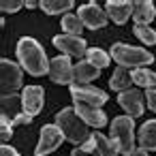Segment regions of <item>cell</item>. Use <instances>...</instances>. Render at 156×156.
I'll list each match as a JSON object with an SVG mask.
<instances>
[{
	"label": "cell",
	"mask_w": 156,
	"mask_h": 156,
	"mask_svg": "<svg viewBox=\"0 0 156 156\" xmlns=\"http://www.w3.org/2000/svg\"><path fill=\"white\" fill-rule=\"evenodd\" d=\"M135 34L145 45H154L156 43V30H152L150 26H135Z\"/></svg>",
	"instance_id": "25"
},
{
	"label": "cell",
	"mask_w": 156,
	"mask_h": 156,
	"mask_svg": "<svg viewBox=\"0 0 156 156\" xmlns=\"http://www.w3.org/2000/svg\"><path fill=\"white\" fill-rule=\"evenodd\" d=\"M0 86H2V94H15L24 86V73L22 66L9 58L0 60Z\"/></svg>",
	"instance_id": "5"
},
{
	"label": "cell",
	"mask_w": 156,
	"mask_h": 156,
	"mask_svg": "<svg viewBox=\"0 0 156 156\" xmlns=\"http://www.w3.org/2000/svg\"><path fill=\"white\" fill-rule=\"evenodd\" d=\"M86 60H88V62H92V64H94V66H98V69L109 66V54H107V51H103V49H98V47H90V49H88Z\"/></svg>",
	"instance_id": "24"
},
{
	"label": "cell",
	"mask_w": 156,
	"mask_h": 156,
	"mask_svg": "<svg viewBox=\"0 0 156 156\" xmlns=\"http://www.w3.org/2000/svg\"><path fill=\"white\" fill-rule=\"evenodd\" d=\"M22 101H24V111L34 118V115L43 109L45 92H43L41 86H26V88L22 90Z\"/></svg>",
	"instance_id": "12"
},
{
	"label": "cell",
	"mask_w": 156,
	"mask_h": 156,
	"mask_svg": "<svg viewBox=\"0 0 156 156\" xmlns=\"http://www.w3.org/2000/svg\"><path fill=\"white\" fill-rule=\"evenodd\" d=\"M143 98H145V94H143L141 90L130 88V90L120 92L118 103H120V107H122L130 118H137V115H141V113H143Z\"/></svg>",
	"instance_id": "11"
},
{
	"label": "cell",
	"mask_w": 156,
	"mask_h": 156,
	"mask_svg": "<svg viewBox=\"0 0 156 156\" xmlns=\"http://www.w3.org/2000/svg\"><path fill=\"white\" fill-rule=\"evenodd\" d=\"M54 47H58L64 56H73V58H79L83 60V56H88V43L81 39V37H73V34H58L54 37Z\"/></svg>",
	"instance_id": "8"
},
{
	"label": "cell",
	"mask_w": 156,
	"mask_h": 156,
	"mask_svg": "<svg viewBox=\"0 0 156 156\" xmlns=\"http://www.w3.org/2000/svg\"><path fill=\"white\" fill-rule=\"evenodd\" d=\"M37 5H41V2H32V0H28V2H26V7H28V9H34Z\"/></svg>",
	"instance_id": "33"
},
{
	"label": "cell",
	"mask_w": 156,
	"mask_h": 156,
	"mask_svg": "<svg viewBox=\"0 0 156 156\" xmlns=\"http://www.w3.org/2000/svg\"><path fill=\"white\" fill-rule=\"evenodd\" d=\"M62 30L64 34H73V37H79L81 30H83V22L77 13H66L62 17Z\"/></svg>",
	"instance_id": "22"
},
{
	"label": "cell",
	"mask_w": 156,
	"mask_h": 156,
	"mask_svg": "<svg viewBox=\"0 0 156 156\" xmlns=\"http://www.w3.org/2000/svg\"><path fill=\"white\" fill-rule=\"evenodd\" d=\"M49 77L60 86H73L75 81V64H71L69 56H58L49 60Z\"/></svg>",
	"instance_id": "9"
},
{
	"label": "cell",
	"mask_w": 156,
	"mask_h": 156,
	"mask_svg": "<svg viewBox=\"0 0 156 156\" xmlns=\"http://www.w3.org/2000/svg\"><path fill=\"white\" fill-rule=\"evenodd\" d=\"M98 73H101V69L94 66V64L88 62V60H79V62L75 64V81H77V83L94 81V79L98 77Z\"/></svg>",
	"instance_id": "17"
},
{
	"label": "cell",
	"mask_w": 156,
	"mask_h": 156,
	"mask_svg": "<svg viewBox=\"0 0 156 156\" xmlns=\"http://www.w3.org/2000/svg\"><path fill=\"white\" fill-rule=\"evenodd\" d=\"M75 111L81 115V120H83L88 126L103 128V126L107 124V113L101 111L98 107H90V105H83V103H75Z\"/></svg>",
	"instance_id": "14"
},
{
	"label": "cell",
	"mask_w": 156,
	"mask_h": 156,
	"mask_svg": "<svg viewBox=\"0 0 156 156\" xmlns=\"http://www.w3.org/2000/svg\"><path fill=\"white\" fill-rule=\"evenodd\" d=\"M22 7H26V2H22V0H2V5H0L2 13H15Z\"/></svg>",
	"instance_id": "27"
},
{
	"label": "cell",
	"mask_w": 156,
	"mask_h": 156,
	"mask_svg": "<svg viewBox=\"0 0 156 156\" xmlns=\"http://www.w3.org/2000/svg\"><path fill=\"white\" fill-rule=\"evenodd\" d=\"M79 17L83 22V26H88L90 30H98V28H105L107 22H109V15L103 7H98L96 2H88L83 7H79Z\"/></svg>",
	"instance_id": "10"
},
{
	"label": "cell",
	"mask_w": 156,
	"mask_h": 156,
	"mask_svg": "<svg viewBox=\"0 0 156 156\" xmlns=\"http://www.w3.org/2000/svg\"><path fill=\"white\" fill-rule=\"evenodd\" d=\"M133 9H135V2H128V0H109L105 5V11H107L109 20L118 26L128 22V17L133 15Z\"/></svg>",
	"instance_id": "13"
},
{
	"label": "cell",
	"mask_w": 156,
	"mask_h": 156,
	"mask_svg": "<svg viewBox=\"0 0 156 156\" xmlns=\"http://www.w3.org/2000/svg\"><path fill=\"white\" fill-rule=\"evenodd\" d=\"M139 145L141 150H156V120H147L139 128Z\"/></svg>",
	"instance_id": "16"
},
{
	"label": "cell",
	"mask_w": 156,
	"mask_h": 156,
	"mask_svg": "<svg viewBox=\"0 0 156 156\" xmlns=\"http://www.w3.org/2000/svg\"><path fill=\"white\" fill-rule=\"evenodd\" d=\"M94 141H96V150L94 154L96 156H118V147L113 145V141L109 137H105L103 133H94Z\"/></svg>",
	"instance_id": "20"
},
{
	"label": "cell",
	"mask_w": 156,
	"mask_h": 156,
	"mask_svg": "<svg viewBox=\"0 0 156 156\" xmlns=\"http://www.w3.org/2000/svg\"><path fill=\"white\" fill-rule=\"evenodd\" d=\"M111 58L124 66V69H145V64H152L154 62V56L143 49V47H133V45H126V43H113L111 45Z\"/></svg>",
	"instance_id": "3"
},
{
	"label": "cell",
	"mask_w": 156,
	"mask_h": 156,
	"mask_svg": "<svg viewBox=\"0 0 156 156\" xmlns=\"http://www.w3.org/2000/svg\"><path fill=\"white\" fill-rule=\"evenodd\" d=\"M0 156H20V152L15 147H11V145H2L0 147Z\"/></svg>",
	"instance_id": "30"
},
{
	"label": "cell",
	"mask_w": 156,
	"mask_h": 156,
	"mask_svg": "<svg viewBox=\"0 0 156 156\" xmlns=\"http://www.w3.org/2000/svg\"><path fill=\"white\" fill-rule=\"evenodd\" d=\"M133 83L141 86V88H156V73L150 69H135L133 71Z\"/></svg>",
	"instance_id": "23"
},
{
	"label": "cell",
	"mask_w": 156,
	"mask_h": 156,
	"mask_svg": "<svg viewBox=\"0 0 156 156\" xmlns=\"http://www.w3.org/2000/svg\"><path fill=\"white\" fill-rule=\"evenodd\" d=\"M71 96L75 103H83V105H90V107H103L107 103V94L90 83H73L71 86Z\"/></svg>",
	"instance_id": "6"
},
{
	"label": "cell",
	"mask_w": 156,
	"mask_h": 156,
	"mask_svg": "<svg viewBox=\"0 0 156 156\" xmlns=\"http://www.w3.org/2000/svg\"><path fill=\"white\" fill-rule=\"evenodd\" d=\"M17 60L20 66L30 73L32 77H41L45 73H49V62H47V54L41 47V43L32 37H22L17 43Z\"/></svg>",
	"instance_id": "1"
},
{
	"label": "cell",
	"mask_w": 156,
	"mask_h": 156,
	"mask_svg": "<svg viewBox=\"0 0 156 156\" xmlns=\"http://www.w3.org/2000/svg\"><path fill=\"white\" fill-rule=\"evenodd\" d=\"M128 156H150V154H147V150H141V147L137 150V147H135V150H133Z\"/></svg>",
	"instance_id": "32"
},
{
	"label": "cell",
	"mask_w": 156,
	"mask_h": 156,
	"mask_svg": "<svg viewBox=\"0 0 156 156\" xmlns=\"http://www.w3.org/2000/svg\"><path fill=\"white\" fill-rule=\"evenodd\" d=\"M56 126L62 130L64 139L75 143V145H83L86 141L92 139L94 133H90V126L81 120V115L75 111V107H64L62 111L56 113Z\"/></svg>",
	"instance_id": "2"
},
{
	"label": "cell",
	"mask_w": 156,
	"mask_h": 156,
	"mask_svg": "<svg viewBox=\"0 0 156 156\" xmlns=\"http://www.w3.org/2000/svg\"><path fill=\"white\" fill-rule=\"evenodd\" d=\"M62 141H64L62 130H60L56 124H45V126L41 128V139H39V143H37L34 154H37V156H47V154L56 152Z\"/></svg>",
	"instance_id": "7"
},
{
	"label": "cell",
	"mask_w": 156,
	"mask_h": 156,
	"mask_svg": "<svg viewBox=\"0 0 156 156\" xmlns=\"http://www.w3.org/2000/svg\"><path fill=\"white\" fill-rule=\"evenodd\" d=\"M0 103H2V115H7V118H17L20 113H24L22 109H24V101H22V96H17V94H2V98H0Z\"/></svg>",
	"instance_id": "18"
},
{
	"label": "cell",
	"mask_w": 156,
	"mask_h": 156,
	"mask_svg": "<svg viewBox=\"0 0 156 156\" xmlns=\"http://www.w3.org/2000/svg\"><path fill=\"white\" fill-rule=\"evenodd\" d=\"M109 86H111V90H115V92L130 90V86H133V73H130L128 69H124V66H118V69L113 71V75H111Z\"/></svg>",
	"instance_id": "19"
},
{
	"label": "cell",
	"mask_w": 156,
	"mask_h": 156,
	"mask_svg": "<svg viewBox=\"0 0 156 156\" xmlns=\"http://www.w3.org/2000/svg\"><path fill=\"white\" fill-rule=\"evenodd\" d=\"M71 156H96L94 152H86L83 147H75L73 152H71Z\"/></svg>",
	"instance_id": "31"
},
{
	"label": "cell",
	"mask_w": 156,
	"mask_h": 156,
	"mask_svg": "<svg viewBox=\"0 0 156 156\" xmlns=\"http://www.w3.org/2000/svg\"><path fill=\"white\" fill-rule=\"evenodd\" d=\"M39 7L47 15H58V13H69L73 9V0H43Z\"/></svg>",
	"instance_id": "21"
},
{
	"label": "cell",
	"mask_w": 156,
	"mask_h": 156,
	"mask_svg": "<svg viewBox=\"0 0 156 156\" xmlns=\"http://www.w3.org/2000/svg\"><path fill=\"white\" fill-rule=\"evenodd\" d=\"M145 103L152 111H156V88H147L145 90Z\"/></svg>",
	"instance_id": "29"
},
{
	"label": "cell",
	"mask_w": 156,
	"mask_h": 156,
	"mask_svg": "<svg viewBox=\"0 0 156 156\" xmlns=\"http://www.w3.org/2000/svg\"><path fill=\"white\" fill-rule=\"evenodd\" d=\"M156 20V7L150 0H137L133 9V22L135 26H150V22Z\"/></svg>",
	"instance_id": "15"
},
{
	"label": "cell",
	"mask_w": 156,
	"mask_h": 156,
	"mask_svg": "<svg viewBox=\"0 0 156 156\" xmlns=\"http://www.w3.org/2000/svg\"><path fill=\"white\" fill-rule=\"evenodd\" d=\"M30 122H32V115H28L26 111H24V113H20L17 118H13V120H11L13 128H15V126H26V124H30Z\"/></svg>",
	"instance_id": "28"
},
{
	"label": "cell",
	"mask_w": 156,
	"mask_h": 156,
	"mask_svg": "<svg viewBox=\"0 0 156 156\" xmlns=\"http://www.w3.org/2000/svg\"><path fill=\"white\" fill-rule=\"evenodd\" d=\"M135 118L130 115H118L113 122H111V141L113 145L118 147V152L122 154H130L135 150Z\"/></svg>",
	"instance_id": "4"
},
{
	"label": "cell",
	"mask_w": 156,
	"mask_h": 156,
	"mask_svg": "<svg viewBox=\"0 0 156 156\" xmlns=\"http://www.w3.org/2000/svg\"><path fill=\"white\" fill-rule=\"evenodd\" d=\"M13 135V124H11V118L7 115H0V137H2V141H9Z\"/></svg>",
	"instance_id": "26"
}]
</instances>
